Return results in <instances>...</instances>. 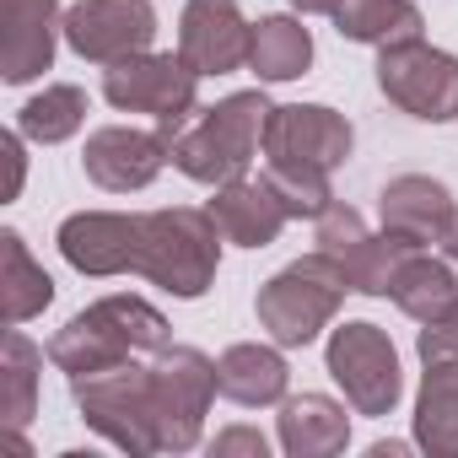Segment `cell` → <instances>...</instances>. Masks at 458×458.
Listing matches in <instances>:
<instances>
[{
    "label": "cell",
    "instance_id": "cell-8",
    "mask_svg": "<svg viewBox=\"0 0 458 458\" xmlns=\"http://www.w3.org/2000/svg\"><path fill=\"white\" fill-rule=\"evenodd\" d=\"M377 92L420 124H447L458 119V55L431 49L426 38L388 44L377 49Z\"/></svg>",
    "mask_w": 458,
    "mask_h": 458
},
{
    "label": "cell",
    "instance_id": "cell-19",
    "mask_svg": "<svg viewBox=\"0 0 458 458\" xmlns=\"http://www.w3.org/2000/svg\"><path fill=\"white\" fill-rule=\"evenodd\" d=\"M87 313V324H98L124 356H157L162 345H173V329H167V318L146 302V297H98L92 308H81Z\"/></svg>",
    "mask_w": 458,
    "mask_h": 458
},
{
    "label": "cell",
    "instance_id": "cell-20",
    "mask_svg": "<svg viewBox=\"0 0 458 458\" xmlns=\"http://www.w3.org/2000/svg\"><path fill=\"white\" fill-rule=\"evenodd\" d=\"M415 447L431 458H458V361L426 367L415 394Z\"/></svg>",
    "mask_w": 458,
    "mask_h": 458
},
{
    "label": "cell",
    "instance_id": "cell-25",
    "mask_svg": "<svg viewBox=\"0 0 458 458\" xmlns=\"http://www.w3.org/2000/svg\"><path fill=\"white\" fill-rule=\"evenodd\" d=\"M0 254H6V276H0V292H6V324H28V318H38L55 302V281L28 254V243H22L17 226L0 233Z\"/></svg>",
    "mask_w": 458,
    "mask_h": 458
},
{
    "label": "cell",
    "instance_id": "cell-15",
    "mask_svg": "<svg viewBox=\"0 0 458 458\" xmlns=\"http://www.w3.org/2000/svg\"><path fill=\"white\" fill-rule=\"evenodd\" d=\"M377 210H383V226L410 243H442L453 233V221H458V205L447 194V183L426 178V173H399L383 183L377 194Z\"/></svg>",
    "mask_w": 458,
    "mask_h": 458
},
{
    "label": "cell",
    "instance_id": "cell-18",
    "mask_svg": "<svg viewBox=\"0 0 458 458\" xmlns=\"http://www.w3.org/2000/svg\"><path fill=\"white\" fill-rule=\"evenodd\" d=\"M276 431L286 458H335L351 442V415L329 394H297V399H281Z\"/></svg>",
    "mask_w": 458,
    "mask_h": 458
},
{
    "label": "cell",
    "instance_id": "cell-2",
    "mask_svg": "<svg viewBox=\"0 0 458 458\" xmlns=\"http://www.w3.org/2000/svg\"><path fill=\"white\" fill-rule=\"evenodd\" d=\"M345 292H351L345 265L329 259L324 249H313V254L292 259L286 270H276V276L259 286L254 313H259V329H265L281 351H297V345H313V340L335 324Z\"/></svg>",
    "mask_w": 458,
    "mask_h": 458
},
{
    "label": "cell",
    "instance_id": "cell-26",
    "mask_svg": "<svg viewBox=\"0 0 458 458\" xmlns=\"http://www.w3.org/2000/svg\"><path fill=\"white\" fill-rule=\"evenodd\" d=\"M87 114H92L87 92L71 87V81H55V87H44L38 98H28L17 108V130L28 140H38V146H60V140H71L87 124Z\"/></svg>",
    "mask_w": 458,
    "mask_h": 458
},
{
    "label": "cell",
    "instance_id": "cell-22",
    "mask_svg": "<svg viewBox=\"0 0 458 458\" xmlns=\"http://www.w3.org/2000/svg\"><path fill=\"white\" fill-rule=\"evenodd\" d=\"M335 28L340 38L351 44H372V49H388V44H404V38H420V6L415 0H340L335 6Z\"/></svg>",
    "mask_w": 458,
    "mask_h": 458
},
{
    "label": "cell",
    "instance_id": "cell-14",
    "mask_svg": "<svg viewBox=\"0 0 458 458\" xmlns=\"http://www.w3.org/2000/svg\"><path fill=\"white\" fill-rule=\"evenodd\" d=\"M65 38L60 0H6V55L0 76L6 87H28L55 65V44Z\"/></svg>",
    "mask_w": 458,
    "mask_h": 458
},
{
    "label": "cell",
    "instance_id": "cell-4",
    "mask_svg": "<svg viewBox=\"0 0 458 458\" xmlns=\"http://www.w3.org/2000/svg\"><path fill=\"white\" fill-rule=\"evenodd\" d=\"M151 377V420H157V447L162 453H189L199 447L210 399L216 388V361L194 345H162L146 367Z\"/></svg>",
    "mask_w": 458,
    "mask_h": 458
},
{
    "label": "cell",
    "instance_id": "cell-34",
    "mask_svg": "<svg viewBox=\"0 0 458 458\" xmlns=\"http://www.w3.org/2000/svg\"><path fill=\"white\" fill-rule=\"evenodd\" d=\"M442 249H447V259H453V265H458V221H453V233H447V238H442Z\"/></svg>",
    "mask_w": 458,
    "mask_h": 458
},
{
    "label": "cell",
    "instance_id": "cell-7",
    "mask_svg": "<svg viewBox=\"0 0 458 458\" xmlns=\"http://www.w3.org/2000/svg\"><path fill=\"white\" fill-rule=\"evenodd\" d=\"M329 377L345 388V404L356 415H394L399 394H404V372H399V351L388 340V329L351 318L329 335Z\"/></svg>",
    "mask_w": 458,
    "mask_h": 458
},
{
    "label": "cell",
    "instance_id": "cell-23",
    "mask_svg": "<svg viewBox=\"0 0 458 458\" xmlns=\"http://www.w3.org/2000/svg\"><path fill=\"white\" fill-rule=\"evenodd\" d=\"M313 65V33L297 17H259L254 22V49H249V71L259 81H297Z\"/></svg>",
    "mask_w": 458,
    "mask_h": 458
},
{
    "label": "cell",
    "instance_id": "cell-28",
    "mask_svg": "<svg viewBox=\"0 0 458 458\" xmlns=\"http://www.w3.org/2000/svg\"><path fill=\"white\" fill-rule=\"evenodd\" d=\"M265 183L276 189V199L286 205L292 221H318L329 205H335V189H329V173L324 167H302V162H270L265 167Z\"/></svg>",
    "mask_w": 458,
    "mask_h": 458
},
{
    "label": "cell",
    "instance_id": "cell-33",
    "mask_svg": "<svg viewBox=\"0 0 458 458\" xmlns=\"http://www.w3.org/2000/svg\"><path fill=\"white\" fill-rule=\"evenodd\" d=\"M404 453V442H372V458H399Z\"/></svg>",
    "mask_w": 458,
    "mask_h": 458
},
{
    "label": "cell",
    "instance_id": "cell-31",
    "mask_svg": "<svg viewBox=\"0 0 458 458\" xmlns=\"http://www.w3.org/2000/svg\"><path fill=\"white\" fill-rule=\"evenodd\" d=\"M22 130H12V135H0V157H6V199H17L22 194V178H28V157H22Z\"/></svg>",
    "mask_w": 458,
    "mask_h": 458
},
{
    "label": "cell",
    "instance_id": "cell-24",
    "mask_svg": "<svg viewBox=\"0 0 458 458\" xmlns=\"http://www.w3.org/2000/svg\"><path fill=\"white\" fill-rule=\"evenodd\" d=\"M38 372H44V351L12 324L6 351H0V415H6L12 431H22L38 415Z\"/></svg>",
    "mask_w": 458,
    "mask_h": 458
},
{
    "label": "cell",
    "instance_id": "cell-5",
    "mask_svg": "<svg viewBox=\"0 0 458 458\" xmlns=\"http://www.w3.org/2000/svg\"><path fill=\"white\" fill-rule=\"evenodd\" d=\"M194 92H199V71L183 55H130L119 65H103V98L119 114H151L157 130L167 135V146L183 135L189 114H194Z\"/></svg>",
    "mask_w": 458,
    "mask_h": 458
},
{
    "label": "cell",
    "instance_id": "cell-16",
    "mask_svg": "<svg viewBox=\"0 0 458 458\" xmlns=\"http://www.w3.org/2000/svg\"><path fill=\"white\" fill-rule=\"evenodd\" d=\"M221 226V238L226 243H238V249H270L281 238V226L292 221L286 205L276 199V189L265 178H238V183H221L205 205Z\"/></svg>",
    "mask_w": 458,
    "mask_h": 458
},
{
    "label": "cell",
    "instance_id": "cell-30",
    "mask_svg": "<svg viewBox=\"0 0 458 458\" xmlns=\"http://www.w3.org/2000/svg\"><path fill=\"white\" fill-rule=\"evenodd\" d=\"M270 458V442H265V431H254V426H226V431H216V442H210V458Z\"/></svg>",
    "mask_w": 458,
    "mask_h": 458
},
{
    "label": "cell",
    "instance_id": "cell-29",
    "mask_svg": "<svg viewBox=\"0 0 458 458\" xmlns=\"http://www.w3.org/2000/svg\"><path fill=\"white\" fill-rule=\"evenodd\" d=\"M415 356L426 367H442V361H458V302L447 313H437L431 324H420V340H415Z\"/></svg>",
    "mask_w": 458,
    "mask_h": 458
},
{
    "label": "cell",
    "instance_id": "cell-17",
    "mask_svg": "<svg viewBox=\"0 0 458 458\" xmlns=\"http://www.w3.org/2000/svg\"><path fill=\"white\" fill-rule=\"evenodd\" d=\"M286 383H292V367H286L281 345L243 340V345H226L216 356V388H221V399H233L243 410L281 404L286 399Z\"/></svg>",
    "mask_w": 458,
    "mask_h": 458
},
{
    "label": "cell",
    "instance_id": "cell-6",
    "mask_svg": "<svg viewBox=\"0 0 458 458\" xmlns=\"http://www.w3.org/2000/svg\"><path fill=\"white\" fill-rule=\"evenodd\" d=\"M71 394H76L81 420H87L103 442H114V447H124V453H135V458L162 453V447H157V420H151V377H146V367L119 361V367L71 377Z\"/></svg>",
    "mask_w": 458,
    "mask_h": 458
},
{
    "label": "cell",
    "instance_id": "cell-9",
    "mask_svg": "<svg viewBox=\"0 0 458 458\" xmlns=\"http://www.w3.org/2000/svg\"><path fill=\"white\" fill-rule=\"evenodd\" d=\"M140 238H146V210H76L55 233L65 265L76 276H92V281L135 276Z\"/></svg>",
    "mask_w": 458,
    "mask_h": 458
},
{
    "label": "cell",
    "instance_id": "cell-32",
    "mask_svg": "<svg viewBox=\"0 0 458 458\" xmlns=\"http://www.w3.org/2000/svg\"><path fill=\"white\" fill-rule=\"evenodd\" d=\"M292 6H297L302 17H335V6H340V0H292Z\"/></svg>",
    "mask_w": 458,
    "mask_h": 458
},
{
    "label": "cell",
    "instance_id": "cell-13",
    "mask_svg": "<svg viewBox=\"0 0 458 458\" xmlns=\"http://www.w3.org/2000/svg\"><path fill=\"white\" fill-rule=\"evenodd\" d=\"M254 28L238 12V0H189L178 17V55L199 76H233L249 65Z\"/></svg>",
    "mask_w": 458,
    "mask_h": 458
},
{
    "label": "cell",
    "instance_id": "cell-10",
    "mask_svg": "<svg viewBox=\"0 0 458 458\" xmlns=\"http://www.w3.org/2000/svg\"><path fill=\"white\" fill-rule=\"evenodd\" d=\"M151 38H157L151 0H76L65 12V44L92 65H119L130 55H146Z\"/></svg>",
    "mask_w": 458,
    "mask_h": 458
},
{
    "label": "cell",
    "instance_id": "cell-1",
    "mask_svg": "<svg viewBox=\"0 0 458 458\" xmlns=\"http://www.w3.org/2000/svg\"><path fill=\"white\" fill-rule=\"evenodd\" d=\"M270 98L265 92H233L216 108H205L194 124H183V135L173 140V167L205 189L238 183L249 178L259 146H265V124H270Z\"/></svg>",
    "mask_w": 458,
    "mask_h": 458
},
{
    "label": "cell",
    "instance_id": "cell-12",
    "mask_svg": "<svg viewBox=\"0 0 458 458\" xmlns=\"http://www.w3.org/2000/svg\"><path fill=\"white\" fill-rule=\"evenodd\" d=\"M167 162H173L167 135L162 130H135V124H103V130L87 135V151H81V167L103 194H135Z\"/></svg>",
    "mask_w": 458,
    "mask_h": 458
},
{
    "label": "cell",
    "instance_id": "cell-27",
    "mask_svg": "<svg viewBox=\"0 0 458 458\" xmlns=\"http://www.w3.org/2000/svg\"><path fill=\"white\" fill-rule=\"evenodd\" d=\"M420 243H410V238H399V233H367L351 254H345V276H351V292H361V297H388V286H394V276H399V265L415 254Z\"/></svg>",
    "mask_w": 458,
    "mask_h": 458
},
{
    "label": "cell",
    "instance_id": "cell-21",
    "mask_svg": "<svg viewBox=\"0 0 458 458\" xmlns=\"http://www.w3.org/2000/svg\"><path fill=\"white\" fill-rule=\"evenodd\" d=\"M388 297H394V308H399L404 318L431 324L437 313H447V308L458 302V276H453V265H447V259H431L426 249H415V254L399 265V276H394Z\"/></svg>",
    "mask_w": 458,
    "mask_h": 458
},
{
    "label": "cell",
    "instance_id": "cell-3",
    "mask_svg": "<svg viewBox=\"0 0 458 458\" xmlns=\"http://www.w3.org/2000/svg\"><path fill=\"white\" fill-rule=\"evenodd\" d=\"M221 226L210 210L194 205H173V210H146V238H140V265L135 276H146L151 286H162L178 302H194L216 286L221 270Z\"/></svg>",
    "mask_w": 458,
    "mask_h": 458
},
{
    "label": "cell",
    "instance_id": "cell-11",
    "mask_svg": "<svg viewBox=\"0 0 458 458\" xmlns=\"http://www.w3.org/2000/svg\"><path fill=\"white\" fill-rule=\"evenodd\" d=\"M351 146H356V130L329 103H286V108H270V124H265V157L270 162H302V167L335 173L351 157Z\"/></svg>",
    "mask_w": 458,
    "mask_h": 458
}]
</instances>
